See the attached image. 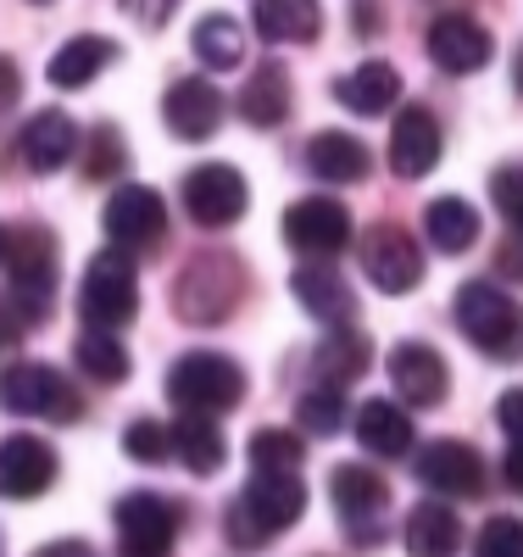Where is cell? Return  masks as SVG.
Instances as JSON below:
<instances>
[{
	"instance_id": "cell-1",
	"label": "cell",
	"mask_w": 523,
	"mask_h": 557,
	"mask_svg": "<svg viewBox=\"0 0 523 557\" xmlns=\"http://www.w3.org/2000/svg\"><path fill=\"white\" fill-rule=\"evenodd\" d=\"M307 513V485L301 474H251V485L234 496L228 507V541L234 546H262L273 535H284L290 524H301Z\"/></svg>"
},
{
	"instance_id": "cell-2",
	"label": "cell",
	"mask_w": 523,
	"mask_h": 557,
	"mask_svg": "<svg viewBox=\"0 0 523 557\" xmlns=\"http://www.w3.org/2000/svg\"><path fill=\"white\" fill-rule=\"evenodd\" d=\"M139 312V273L134 257L123 246L89 257L84 278H78V318L84 330H123V323Z\"/></svg>"
},
{
	"instance_id": "cell-3",
	"label": "cell",
	"mask_w": 523,
	"mask_h": 557,
	"mask_svg": "<svg viewBox=\"0 0 523 557\" xmlns=\"http://www.w3.org/2000/svg\"><path fill=\"white\" fill-rule=\"evenodd\" d=\"M167 396L184 412H228L246 396V374H240V362L223 357V351H184L167 368Z\"/></svg>"
},
{
	"instance_id": "cell-4",
	"label": "cell",
	"mask_w": 523,
	"mask_h": 557,
	"mask_svg": "<svg viewBox=\"0 0 523 557\" xmlns=\"http://www.w3.org/2000/svg\"><path fill=\"white\" fill-rule=\"evenodd\" d=\"M457 330L485 357H518L523 351V307L507 290L473 278V285L457 290Z\"/></svg>"
},
{
	"instance_id": "cell-5",
	"label": "cell",
	"mask_w": 523,
	"mask_h": 557,
	"mask_svg": "<svg viewBox=\"0 0 523 557\" xmlns=\"http://www.w3.org/2000/svg\"><path fill=\"white\" fill-rule=\"evenodd\" d=\"M0 407L17 412V418H57V424H78L84 418L78 391L51 362H12L7 374H0Z\"/></svg>"
},
{
	"instance_id": "cell-6",
	"label": "cell",
	"mask_w": 523,
	"mask_h": 557,
	"mask_svg": "<svg viewBox=\"0 0 523 557\" xmlns=\"http://www.w3.org/2000/svg\"><path fill=\"white\" fill-rule=\"evenodd\" d=\"M7 268H12L17 318L28 323V318L51 312V296H57V240L45 235V228H23V235H12Z\"/></svg>"
},
{
	"instance_id": "cell-7",
	"label": "cell",
	"mask_w": 523,
	"mask_h": 557,
	"mask_svg": "<svg viewBox=\"0 0 523 557\" xmlns=\"http://www.w3.org/2000/svg\"><path fill=\"white\" fill-rule=\"evenodd\" d=\"M251 207V190H246V173L228 168V162H201L196 173L184 178V212L196 218L201 228H228L240 223Z\"/></svg>"
},
{
	"instance_id": "cell-8",
	"label": "cell",
	"mask_w": 523,
	"mask_h": 557,
	"mask_svg": "<svg viewBox=\"0 0 523 557\" xmlns=\"http://www.w3.org/2000/svg\"><path fill=\"white\" fill-rule=\"evenodd\" d=\"M362 273L385 296H407V290H418V278H423V251H418V240L407 235V228L378 223V228H368V240H362Z\"/></svg>"
},
{
	"instance_id": "cell-9",
	"label": "cell",
	"mask_w": 523,
	"mask_h": 557,
	"mask_svg": "<svg viewBox=\"0 0 523 557\" xmlns=\"http://www.w3.org/2000/svg\"><path fill=\"white\" fill-rule=\"evenodd\" d=\"M117 535H123L128 557H167V546L178 535V507L151 491H128L117 502Z\"/></svg>"
},
{
	"instance_id": "cell-10",
	"label": "cell",
	"mask_w": 523,
	"mask_h": 557,
	"mask_svg": "<svg viewBox=\"0 0 523 557\" xmlns=\"http://www.w3.org/2000/svg\"><path fill=\"white\" fill-rule=\"evenodd\" d=\"M328 496H335V507H340V519L351 524V535H362V541L378 535V519H385V507H390L385 474H373L368 462H340V469L328 474Z\"/></svg>"
},
{
	"instance_id": "cell-11",
	"label": "cell",
	"mask_w": 523,
	"mask_h": 557,
	"mask_svg": "<svg viewBox=\"0 0 523 557\" xmlns=\"http://www.w3.org/2000/svg\"><path fill=\"white\" fill-rule=\"evenodd\" d=\"M351 240V212L328 196H307L284 212V246H296L307 257H335Z\"/></svg>"
},
{
	"instance_id": "cell-12",
	"label": "cell",
	"mask_w": 523,
	"mask_h": 557,
	"mask_svg": "<svg viewBox=\"0 0 523 557\" xmlns=\"http://www.w3.org/2000/svg\"><path fill=\"white\" fill-rule=\"evenodd\" d=\"M101 223H107V235L117 246H151V240L167 235V201L151 190V184H117Z\"/></svg>"
},
{
	"instance_id": "cell-13",
	"label": "cell",
	"mask_w": 523,
	"mask_h": 557,
	"mask_svg": "<svg viewBox=\"0 0 523 557\" xmlns=\"http://www.w3.org/2000/svg\"><path fill=\"white\" fill-rule=\"evenodd\" d=\"M57 485V451L39 435H7L0 441V496L7 502H28L39 491Z\"/></svg>"
},
{
	"instance_id": "cell-14",
	"label": "cell",
	"mask_w": 523,
	"mask_h": 557,
	"mask_svg": "<svg viewBox=\"0 0 523 557\" xmlns=\"http://www.w3.org/2000/svg\"><path fill=\"white\" fill-rule=\"evenodd\" d=\"M418 480L440 496H480L485 491V457L468 441H429L418 451Z\"/></svg>"
},
{
	"instance_id": "cell-15",
	"label": "cell",
	"mask_w": 523,
	"mask_h": 557,
	"mask_svg": "<svg viewBox=\"0 0 523 557\" xmlns=\"http://www.w3.org/2000/svg\"><path fill=\"white\" fill-rule=\"evenodd\" d=\"M429 57H435L446 73L468 78V73H480V67L496 57V39H490L485 23H473V17H462V12H446V17H435V28H429Z\"/></svg>"
},
{
	"instance_id": "cell-16",
	"label": "cell",
	"mask_w": 523,
	"mask_h": 557,
	"mask_svg": "<svg viewBox=\"0 0 523 557\" xmlns=\"http://www.w3.org/2000/svg\"><path fill=\"white\" fill-rule=\"evenodd\" d=\"M390 380L401 391L407 407H440L446 391H451V374H446V357L423 341H407L390 351Z\"/></svg>"
},
{
	"instance_id": "cell-17",
	"label": "cell",
	"mask_w": 523,
	"mask_h": 557,
	"mask_svg": "<svg viewBox=\"0 0 523 557\" xmlns=\"http://www.w3.org/2000/svg\"><path fill=\"white\" fill-rule=\"evenodd\" d=\"M162 117L178 139H212L223 123V96L212 89V78H178L162 96Z\"/></svg>"
},
{
	"instance_id": "cell-18",
	"label": "cell",
	"mask_w": 523,
	"mask_h": 557,
	"mask_svg": "<svg viewBox=\"0 0 523 557\" xmlns=\"http://www.w3.org/2000/svg\"><path fill=\"white\" fill-rule=\"evenodd\" d=\"M17 151H23V168L34 173H62L78 157V128L67 112H34V123H23L17 134Z\"/></svg>"
},
{
	"instance_id": "cell-19",
	"label": "cell",
	"mask_w": 523,
	"mask_h": 557,
	"mask_svg": "<svg viewBox=\"0 0 523 557\" xmlns=\"http://www.w3.org/2000/svg\"><path fill=\"white\" fill-rule=\"evenodd\" d=\"M435 162H440V123L423 107H407L390 128V168L401 178H423L435 173Z\"/></svg>"
},
{
	"instance_id": "cell-20",
	"label": "cell",
	"mask_w": 523,
	"mask_h": 557,
	"mask_svg": "<svg viewBox=\"0 0 523 557\" xmlns=\"http://www.w3.org/2000/svg\"><path fill=\"white\" fill-rule=\"evenodd\" d=\"M112 62H117V45H112L107 34H78V39H67L62 51L51 57L45 78H51L57 89H84V84L101 78Z\"/></svg>"
},
{
	"instance_id": "cell-21",
	"label": "cell",
	"mask_w": 523,
	"mask_h": 557,
	"mask_svg": "<svg viewBox=\"0 0 523 557\" xmlns=\"http://www.w3.org/2000/svg\"><path fill=\"white\" fill-rule=\"evenodd\" d=\"M340 107H351L357 117H385L396 101H401V73L390 62H362L357 73H346L335 84Z\"/></svg>"
},
{
	"instance_id": "cell-22",
	"label": "cell",
	"mask_w": 523,
	"mask_h": 557,
	"mask_svg": "<svg viewBox=\"0 0 523 557\" xmlns=\"http://www.w3.org/2000/svg\"><path fill=\"white\" fill-rule=\"evenodd\" d=\"M307 168L317 173V178H328V184H357V178H368V146L357 134H340V128H323V134H312V146H307Z\"/></svg>"
},
{
	"instance_id": "cell-23",
	"label": "cell",
	"mask_w": 523,
	"mask_h": 557,
	"mask_svg": "<svg viewBox=\"0 0 523 557\" xmlns=\"http://www.w3.org/2000/svg\"><path fill=\"white\" fill-rule=\"evenodd\" d=\"M240 117L251 128H278L284 117H290V73H284L278 62H262L246 89H240Z\"/></svg>"
},
{
	"instance_id": "cell-24",
	"label": "cell",
	"mask_w": 523,
	"mask_h": 557,
	"mask_svg": "<svg viewBox=\"0 0 523 557\" xmlns=\"http://www.w3.org/2000/svg\"><path fill=\"white\" fill-rule=\"evenodd\" d=\"M290 290H296V301L312 312V318H323V323H346L351 312H357V296L346 290V278L335 273V268H296V278H290Z\"/></svg>"
},
{
	"instance_id": "cell-25",
	"label": "cell",
	"mask_w": 523,
	"mask_h": 557,
	"mask_svg": "<svg viewBox=\"0 0 523 557\" xmlns=\"http://www.w3.org/2000/svg\"><path fill=\"white\" fill-rule=\"evenodd\" d=\"M357 441L373 451V457H407L412 451V418L396 407V401H362L357 412Z\"/></svg>"
},
{
	"instance_id": "cell-26",
	"label": "cell",
	"mask_w": 523,
	"mask_h": 557,
	"mask_svg": "<svg viewBox=\"0 0 523 557\" xmlns=\"http://www.w3.org/2000/svg\"><path fill=\"white\" fill-rule=\"evenodd\" d=\"M251 17H257V34L273 39V45H307L323 28L317 0H257Z\"/></svg>"
},
{
	"instance_id": "cell-27",
	"label": "cell",
	"mask_w": 523,
	"mask_h": 557,
	"mask_svg": "<svg viewBox=\"0 0 523 557\" xmlns=\"http://www.w3.org/2000/svg\"><path fill=\"white\" fill-rule=\"evenodd\" d=\"M457 546H462V524H457L451 507L418 502L412 519H407V552L412 557H457Z\"/></svg>"
},
{
	"instance_id": "cell-28",
	"label": "cell",
	"mask_w": 523,
	"mask_h": 557,
	"mask_svg": "<svg viewBox=\"0 0 523 557\" xmlns=\"http://www.w3.org/2000/svg\"><path fill=\"white\" fill-rule=\"evenodd\" d=\"M173 451L184 457L189 474H217L223 457H228V441L212 424V412H189V418H178V430H173Z\"/></svg>"
},
{
	"instance_id": "cell-29",
	"label": "cell",
	"mask_w": 523,
	"mask_h": 557,
	"mask_svg": "<svg viewBox=\"0 0 523 557\" xmlns=\"http://www.w3.org/2000/svg\"><path fill=\"white\" fill-rule=\"evenodd\" d=\"M423 235L435 240V251L462 257L473 240H480V212H473L462 196H440V201H429V212H423Z\"/></svg>"
},
{
	"instance_id": "cell-30",
	"label": "cell",
	"mask_w": 523,
	"mask_h": 557,
	"mask_svg": "<svg viewBox=\"0 0 523 557\" xmlns=\"http://www.w3.org/2000/svg\"><path fill=\"white\" fill-rule=\"evenodd\" d=\"M189 45H196L201 67H212V73H234V67L246 62V34H240V23H234L228 12L201 17L196 34H189Z\"/></svg>"
},
{
	"instance_id": "cell-31",
	"label": "cell",
	"mask_w": 523,
	"mask_h": 557,
	"mask_svg": "<svg viewBox=\"0 0 523 557\" xmlns=\"http://www.w3.org/2000/svg\"><path fill=\"white\" fill-rule=\"evenodd\" d=\"M73 357H78L84 374H95L101 385L128 380V351H123V341H117L112 330H84V335H78V346H73Z\"/></svg>"
},
{
	"instance_id": "cell-32",
	"label": "cell",
	"mask_w": 523,
	"mask_h": 557,
	"mask_svg": "<svg viewBox=\"0 0 523 557\" xmlns=\"http://www.w3.org/2000/svg\"><path fill=\"white\" fill-rule=\"evenodd\" d=\"M368 368V341L357 330H335L317 351V374H328V385H351Z\"/></svg>"
},
{
	"instance_id": "cell-33",
	"label": "cell",
	"mask_w": 523,
	"mask_h": 557,
	"mask_svg": "<svg viewBox=\"0 0 523 557\" xmlns=\"http://www.w3.org/2000/svg\"><path fill=\"white\" fill-rule=\"evenodd\" d=\"M251 469H262V474H301V435L257 430L251 435Z\"/></svg>"
},
{
	"instance_id": "cell-34",
	"label": "cell",
	"mask_w": 523,
	"mask_h": 557,
	"mask_svg": "<svg viewBox=\"0 0 523 557\" xmlns=\"http://www.w3.org/2000/svg\"><path fill=\"white\" fill-rule=\"evenodd\" d=\"M296 418H301L307 435H340V430H346V396H340V385L307 391V396L296 401Z\"/></svg>"
},
{
	"instance_id": "cell-35",
	"label": "cell",
	"mask_w": 523,
	"mask_h": 557,
	"mask_svg": "<svg viewBox=\"0 0 523 557\" xmlns=\"http://www.w3.org/2000/svg\"><path fill=\"white\" fill-rule=\"evenodd\" d=\"M78 151H84V173H89V178H112V173H123V162H128L123 134H117L112 123H101L89 139H78Z\"/></svg>"
},
{
	"instance_id": "cell-36",
	"label": "cell",
	"mask_w": 523,
	"mask_h": 557,
	"mask_svg": "<svg viewBox=\"0 0 523 557\" xmlns=\"http://www.w3.org/2000/svg\"><path fill=\"white\" fill-rule=\"evenodd\" d=\"M167 446H173V435H167V424H157V418H139V424L123 430V451L134 462H167Z\"/></svg>"
},
{
	"instance_id": "cell-37",
	"label": "cell",
	"mask_w": 523,
	"mask_h": 557,
	"mask_svg": "<svg viewBox=\"0 0 523 557\" xmlns=\"http://www.w3.org/2000/svg\"><path fill=\"white\" fill-rule=\"evenodd\" d=\"M473 557H523V524L518 519H490L473 541Z\"/></svg>"
},
{
	"instance_id": "cell-38",
	"label": "cell",
	"mask_w": 523,
	"mask_h": 557,
	"mask_svg": "<svg viewBox=\"0 0 523 557\" xmlns=\"http://www.w3.org/2000/svg\"><path fill=\"white\" fill-rule=\"evenodd\" d=\"M490 196H496V207H501V218L523 235V168H501L496 178H490Z\"/></svg>"
},
{
	"instance_id": "cell-39",
	"label": "cell",
	"mask_w": 523,
	"mask_h": 557,
	"mask_svg": "<svg viewBox=\"0 0 523 557\" xmlns=\"http://www.w3.org/2000/svg\"><path fill=\"white\" fill-rule=\"evenodd\" d=\"M17 101H23V73L12 57H0V112H12Z\"/></svg>"
},
{
	"instance_id": "cell-40",
	"label": "cell",
	"mask_w": 523,
	"mask_h": 557,
	"mask_svg": "<svg viewBox=\"0 0 523 557\" xmlns=\"http://www.w3.org/2000/svg\"><path fill=\"white\" fill-rule=\"evenodd\" d=\"M496 418H501V430H507L512 441H523V391H507V396L496 401Z\"/></svg>"
},
{
	"instance_id": "cell-41",
	"label": "cell",
	"mask_w": 523,
	"mask_h": 557,
	"mask_svg": "<svg viewBox=\"0 0 523 557\" xmlns=\"http://www.w3.org/2000/svg\"><path fill=\"white\" fill-rule=\"evenodd\" d=\"M123 7L139 17V23H162L167 17V7H173V0H123Z\"/></svg>"
},
{
	"instance_id": "cell-42",
	"label": "cell",
	"mask_w": 523,
	"mask_h": 557,
	"mask_svg": "<svg viewBox=\"0 0 523 557\" xmlns=\"http://www.w3.org/2000/svg\"><path fill=\"white\" fill-rule=\"evenodd\" d=\"M23 341V318L17 312H7V307H0V351H12Z\"/></svg>"
},
{
	"instance_id": "cell-43",
	"label": "cell",
	"mask_w": 523,
	"mask_h": 557,
	"mask_svg": "<svg viewBox=\"0 0 523 557\" xmlns=\"http://www.w3.org/2000/svg\"><path fill=\"white\" fill-rule=\"evenodd\" d=\"M34 557H95L84 541H51V546H39Z\"/></svg>"
},
{
	"instance_id": "cell-44",
	"label": "cell",
	"mask_w": 523,
	"mask_h": 557,
	"mask_svg": "<svg viewBox=\"0 0 523 557\" xmlns=\"http://www.w3.org/2000/svg\"><path fill=\"white\" fill-rule=\"evenodd\" d=\"M507 485L523 491V441H512V451H507Z\"/></svg>"
},
{
	"instance_id": "cell-45",
	"label": "cell",
	"mask_w": 523,
	"mask_h": 557,
	"mask_svg": "<svg viewBox=\"0 0 523 557\" xmlns=\"http://www.w3.org/2000/svg\"><path fill=\"white\" fill-rule=\"evenodd\" d=\"M512 84H518V96H523V45H518V57H512Z\"/></svg>"
},
{
	"instance_id": "cell-46",
	"label": "cell",
	"mask_w": 523,
	"mask_h": 557,
	"mask_svg": "<svg viewBox=\"0 0 523 557\" xmlns=\"http://www.w3.org/2000/svg\"><path fill=\"white\" fill-rule=\"evenodd\" d=\"M7 251H12V228L0 223V262H7Z\"/></svg>"
},
{
	"instance_id": "cell-47",
	"label": "cell",
	"mask_w": 523,
	"mask_h": 557,
	"mask_svg": "<svg viewBox=\"0 0 523 557\" xmlns=\"http://www.w3.org/2000/svg\"><path fill=\"white\" fill-rule=\"evenodd\" d=\"M34 7H51V0H34Z\"/></svg>"
}]
</instances>
